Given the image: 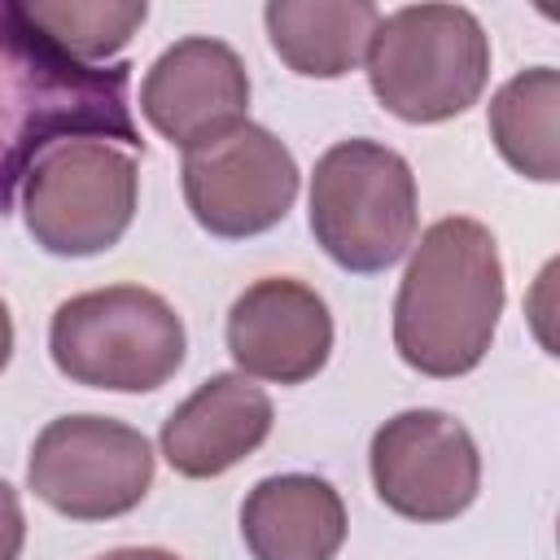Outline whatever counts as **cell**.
I'll use <instances>...</instances> for the list:
<instances>
[{"label":"cell","instance_id":"cell-1","mask_svg":"<svg viewBox=\"0 0 560 560\" xmlns=\"http://www.w3.org/2000/svg\"><path fill=\"white\" fill-rule=\"evenodd\" d=\"M131 66H83L0 0V219L13 210L35 158L70 136L144 149L131 118Z\"/></svg>","mask_w":560,"mask_h":560},{"label":"cell","instance_id":"cell-2","mask_svg":"<svg viewBox=\"0 0 560 560\" xmlns=\"http://www.w3.org/2000/svg\"><path fill=\"white\" fill-rule=\"evenodd\" d=\"M503 258L486 223L468 214L438 219L402 271L394 298V350L420 376L455 381L472 372L503 315Z\"/></svg>","mask_w":560,"mask_h":560},{"label":"cell","instance_id":"cell-3","mask_svg":"<svg viewBox=\"0 0 560 560\" xmlns=\"http://www.w3.org/2000/svg\"><path fill=\"white\" fill-rule=\"evenodd\" d=\"M363 57L372 96L416 127L459 118L490 79V35L464 4H402L381 13Z\"/></svg>","mask_w":560,"mask_h":560},{"label":"cell","instance_id":"cell-4","mask_svg":"<svg viewBox=\"0 0 560 560\" xmlns=\"http://www.w3.org/2000/svg\"><path fill=\"white\" fill-rule=\"evenodd\" d=\"M311 236L354 276L389 271L416 245V175L411 162L368 136L337 140L311 171Z\"/></svg>","mask_w":560,"mask_h":560},{"label":"cell","instance_id":"cell-5","mask_svg":"<svg viewBox=\"0 0 560 560\" xmlns=\"http://www.w3.org/2000/svg\"><path fill=\"white\" fill-rule=\"evenodd\" d=\"M188 337L175 306L140 284H109L66 298L48 324L57 372L88 389L149 394L184 363Z\"/></svg>","mask_w":560,"mask_h":560},{"label":"cell","instance_id":"cell-6","mask_svg":"<svg viewBox=\"0 0 560 560\" xmlns=\"http://www.w3.org/2000/svg\"><path fill=\"white\" fill-rule=\"evenodd\" d=\"M140 201V162L131 149L70 136L48 144L22 179V219L39 249L92 258L122 241Z\"/></svg>","mask_w":560,"mask_h":560},{"label":"cell","instance_id":"cell-7","mask_svg":"<svg viewBox=\"0 0 560 560\" xmlns=\"http://www.w3.org/2000/svg\"><path fill=\"white\" fill-rule=\"evenodd\" d=\"M26 486L70 521H114L149 494L153 446L114 416H57L31 446Z\"/></svg>","mask_w":560,"mask_h":560},{"label":"cell","instance_id":"cell-8","mask_svg":"<svg viewBox=\"0 0 560 560\" xmlns=\"http://www.w3.org/2000/svg\"><path fill=\"white\" fill-rule=\"evenodd\" d=\"M376 499L420 525L455 521L481 490V451L464 420L438 407H411L389 416L368 446Z\"/></svg>","mask_w":560,"mask_h":560},{"label":"cell","instance_id":"cell-9","mask_svg":"<svg viewBox=\"0 0 560 560\" xmlns=\"http://www.w3.org/2000/svg\"><path fill=\"white\" fill-rule=\"evenodd\" d=\"M179 179L197 228L219 241L271 232L298 197V162L289 144L249 118L188 149Z\"/></svg>","mask_w":560,"mask_h":560},{"label":"cell","instance_id":"cell-10","mask_svg":"<svg viewBox=\"0 0 560 560\" xmlns=\"http://www.w3.org/2000/svg\"><path fill=\"white\" fill-rule=\"evenodd\" d=\"M249 70L232 44L210 35H184L144 70L140 114L175 149H197L228 127L245 122Z\"/></svg>","mask_w":560,"mask_h":560},{"label":"cell","instance_id":"cell-11","mask_svg":"<svg viewBox=\"0 0 560 560\" xmlns=\"http://www.w3.org/2000/svg\"><path fill=\"white\" fill-rule=\"evenodd\" d=\"M228 354L249 381H311L332 354L328 302L293 276L254 280L228 311Z\"/></svg>","mask_w":560,"mask_h":560},{"label":"cell","instance_id":"cell-12","mask_svg":"<svg viewBox=\"0 0 560 560\" xmlns=\"http://www.w3.org/2000/svg\"><path fill=\"white\" fill-rule=\"evenodd\" d=\"M271 398L245 372H219L201 381L158 433L162 459L192 481L223 477L245 455H254L271 433Z\"/></svg>","mask_w":560,"mask_h":560},{"label":"cell","instance_id":"cell-13","mask_svg":"<svg viewBox=\"0 0 560 560\" xmlns=\"http://www.w3.org/2000/svg\"><path fill=\"white\" fill-rule=\"evenodd\" d=\"M346 529L341 494L311 472L262 477L241 503V538L254 560H332Z\"/></svg>","mask_w":560,"mask_h":560},{"label":"cell","instance_id":"cell-14","mask_svg":"<svg viewBox=\"0 0 560 560\" xmlns=\"http://www.w3.org/2000/svg\"><path fill=\"white\" fill-rule=\"evenodd\" d=\"M276 57L306 79L350 74L381 22L372 0H271L262 9Z\"/></svg>","mask_w":560,"mask_h":560},{"label":"cell","instance_id":"cell-15","mask_svg":"<svg viewBox=\"0 0 560 560\" xmlns=\"http://www.w3.org/2000/svg\"><path fill=\"white\" fill-rule=\"evenodd\" d=\"M486 122L499 158L516 175L534 184L560 179V74L551 66L512 74L490 96Z\"/></svg>","mask_w":560,"mask_h":560},{"label":"cell","instance_id":"cell-16","mask_svg":"<svg viewBox=\"0 0 560 560\" xmlns=\"http://www.w3.org/2000/svg\"><path fill=\"white\" fill-rule=\"evenodd\" d=\"M22 18L44 31L66 57L96 66L127 48V39L144 26L149 4L144 0H18Z\"/></svg>","mask_w":560,"mask_h":560},{"label":"cell","instance_id":"cell-17","mask_svg":"<svg viewBox=\"0 0 560 560\" xmlns=\"http://www.w3.org/2000/svg\"><path fill=\"white\" fill-rule=\"evenodd\" d=\"M22 542H26L22 499H18V490L0 477V560H22Z\"/></svg>","mask_w":560,"mask_h":560},{"label":"cell","instance_id":"cell-18","mask_svg":"<svg viewBox=\"0 0 560 560\" xmlns=\"http://www.w3.org/2000/svg\"><path fill=\"white\" fill-rule=\"evenodd\" d=\"M96 560H179V556L166 551V547H114V551H105Z\"/></svg>","mask_w":560,"mask_h":560},{"label":"cell","instance_id":"cell-19","mask_svg":"<svg viewBox=\"0 0 560 560\" xmlns=\"http://www.w3.org/2000/svg\"><path fill=\"white\" fill-rule=\"evenodd\" d=\"M9 359H13V315H9V306L0 298V372L9 368Z\"/></svg>","mask_w":560,"mask_h":560}]
</instances>
